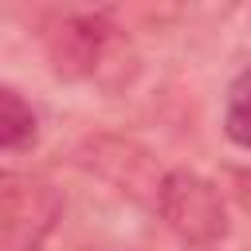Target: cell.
<instances>
[{
    "label": "cell",
    "instance_id": "obj_1",
    "mask_svg": "<svg viewBox=\"0 0 251 251\" xmlns=\"http://www.w3.org/2000/svg\"><path fill=\"white\" fill-rule=\"evenodd\" d=\"M39 43L55 78L86 82L102 78L106 67H114L126 47V35L110 12H55L39 27Z\"/></svg>",
    "mask_w": 251,
    "mask_h": 251
},
{
    "label": "cell",
    "instance_id": "obj_2",
    "mask_svg": "<svg viewBox=\"0 0 251 251\" xmlns=\"http://www.w3.org/2000/svg\"><path fill=\"white\" fill-rule=\"evenodd\" d=\"M153 208H157V220L169 227V235L192 251H212L231 231L220 188L192 169H165Z\"/></svg>",
    "mask_w": 251,
    "mask_h": 251
},
{
    "label": "cell",
    "instance_id": "obj_3",
    "mask_svg": "<svg viewBox=\"0 0 251 251\" xmlns=\"http://www.w3.org/2000/svg\"><path fill=\"white\" fill-rule=\"evenodd\" d=\"M63 216L59 192L24 173H0V251H39Z\"/></svg>",
    "mask_w": 251,
    "mask_h": 251
},
{
    "label": "cell",
    "instance_id": "obj_4",
    "mask_svg": "<svg viewBox=\"0 0 251 251\" xmlns=\"http://www.w3.org/2000/svg\"><path fill=\"white\" fill-rule=\"evenodd\" d=\"M78 165L94 176H102L106 184H114L118 192H126L129 200H149L157 196L161 173L157 161L145 145H137L133 137H118V133H90L78 145Z\"/></svg>",
    "mask_w": 251,
    "mask_h": 251
},
{
    "label": "cell",
    "instance_id": "obj_5",
    "mask_svg": "<svg viewBox=\"0 0 251 251\" xmlns=\"http://www.w3.org/2000/svg\"><path fill=\"white\" fill-rule=\"evenodd\" d=\"M39 137V114L24 90L0 82V153H24Z\"/></svg>",
    "mask_w": 251,
    "mask_h": 251
},
{
    "label": "cell",
    "instance_id": "obj_6",
    "mask_svg": "<svg viewBox=\"0 0 251 251\" xmlns=\"http://www.w3.org/2000/svg\"><path fill=\"white\" fill-rule=\"evenodd\" d=\"M224 133H227L231 145H239L243 153H251V67H243L235 75V82L227 86Z\"/></svg>",
    "mask_w": 251,
    "mask_h": 251
},
{
    "label": "cell",
    "instance_id": "obj_7",
    "mask_svg": "<svg viewBox=\"0 0 251 251\" xmlns=\"http://www.w3.org/2000/svg\"><path fill=\"white\" fill-rule=\"evenodd\" d=\"M227 188H231L235 204L251 216V169H231V173H227Z\"/></svg>",
    "mask_w": 251,
    "mask_h": 251
}]
</instances>
